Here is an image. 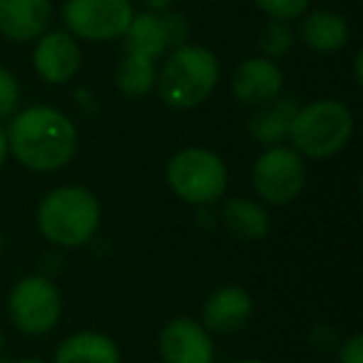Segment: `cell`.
<instances>
[{
	"mask_svg": "<svg viewBox=\"0 0 363 363\" xmlns=\"http://www.w3.org/2000/svg\"><path fill=\"white\" fill-rule=\"evenodd\" d=\"M172 3H174V0H142V6H145L147 11H152V13L169 11V8H172Z\"/></svg>",
	"mask_w": 363,
	"mask_h": 363,
	"instance_id": "d4e9b609",
	"label": "cell"
},
{
	"mask_svg": "<svg viewBox=\"0 0 363 363\" xmlns=\"http://www.w3.org/2000/svg\"><path fill=\"white\" fill-rule=\"evenodd\" d=\"M259 48H262L264 57H269V60H277V57L286 55L294 48V33L289 28V23L269 21L264 26L262 35H259Z\"/></svg>",
	"mask_w": 363,
	"mask_h": 363,
	"instance_id": "ffe728a7",
	"label": "cell"
},
{
	"mask_svg": "<svg viewBox=\"0 0 363 363\" xmlns=\"http://www.w3.org/2000/svg\"><path fill=\"white\" fill-rule=\"evenodd\" d=\"M102 209L97 197L85 187L67 184L43 197L38 204V232L55 247H85L100 227Z\"/></svg>",
	"mask_w": 363,
	"mask_h": 363,
	"instance_id": "7a4b0ae2",
	"label": "cell"
},
{
	"mask_svg": "<svg viewBox=\"0 0 363 363\" xmlns=\"http://www.w3.org/2000/svg\"><path fill=\"white\" fill-rule=\"evenodd\" d=\"M117 90L127 97H145L157 85V67L155 60L135 52H125L115 72Z\"/></svg>",
	"mask_w": 363,
	"mask_h": 363,
	"instance_id": "d6986e66",
	"label": "cell"
},
{
	"mask_svg": "<svg viewBox=\"0 0 363 363\" xmlns=\"http://www.w3.org/2000/svg\"><path fill=\"white\" fill-rule=\"evenodd\" d=\"M338 363H363V336L353 333L338 348Z\"/></svg>",
	"mask_w": 363,
	"mask_h": 363,
	"instance_id": "cb8c5ba5",
	"label": "cell"
},
{
	"mask_svg": "<svg viewBox=\"0 0 363 363\" xmlns=\"http://www.w3.org/2000/svg\"><path fill=\"white\" fill-rule=\"evenodd\" d=\"M125 50L135 52V55H145L150 60L164 55L169 48H167V35L164 26H162L160 13H140V16H132L130 26L125 30Z\"/></svg>",
	"mask_w": 363,
	"mask_h": 363,
	"instance_id": "ac0fdd59",
	"label": "cell"
},
{
	"mask_svg": "<svg viewBox=\"0 0 363 363\" xmlns=\"http://www.w3.org/2000/svg\"><path fill=\"white\" fill-rule=\"evenodd\" d=\"M55 363H122L120 348L105 333L82 331L57 346Z\"/></svg>",
	"mask_w": 363,
	"mask_h": 363,
	"instance_id": "9a60e30c",
	"label": "cell"
},
{
	"mask_svg": "<svg viewBox=\"0 0 363 363\" xmlns=\"http://www.w3.org/2000/svg\"><path fill=\"white\" fill-rule=\"evenodd\" d=\"M361 60H363V52H358V55H356V60H353V72H356V82H358V85H361V82H363Z\"/></svg>",
	"mask_w": 363,
	"mask_h": 363,
	"instance_id": "4316f807",
	"label": "cell"
},
{
	"mask_svg": "<svg viewBox=\"0 0 363 363\" xmlns=\"http://www.w3.org/2000/svg\"><path fill=\"white\" fill-rule=\"evenodd\" d=\"M13 363H45L40 358H21V361H13Z\"/></svg>",
	"mask_w": 363,
	"mask_h": 363,
	"instance_id": "83f0119b",
	"label": "cell"
},
{
	"mask_svg": "<svg viewBox=\"0 0 363 363\" xmlns=\"http://www.w3.org/2000/svg\"><path fill=\"white\" fill-rule=\"evenodd\" d=\"M8 160V140H6V130L0 127V167L6 164Z\"/></svg>",
	"mask_w": 363,
	"mask_h": 363,
	"instance_id": "484cf974",
	"label": "cell"
},
{
	"mask_svg": "<svg viewBox=\"0 0 363 363\" xmlns=\"http://www.w3.org/2000/svg\"><path fill=\"white\" fill-rule=\"evenodd\" d=\"M162 26H164V35H167V48L174 50V48L184 45L189 35V23L184 21V16L172 11H162Z\"/></svg>",
	"mask_w": 363,
	"mask_h": 363,
	"instance_id": "603a6c76",
	"label": "cell"
},
{
	"mask_svg": "<svg viewBox=\"0 0 363 363\" xmlns=\"http://www.w3.org/2000/svg\"><path fill=\"white\" fill-rule=\"evenodd\" d=\"M222 222L242 242H259L269 234V212L254 199H229L222 207Z\"/></svg>",
	"mask_w": 363,
	"mask_h": 363,
	"instance_id": "2e32d148",
	"label": "cell"
},
{
	"mask_svg": "<svg viewBox=\"0 0 363 363\" xmlns=\"http://www.w3.org/2000/svg\"><path fill=\"white\" fill-rule=\"evenodd\" d=\"M237 363H267V361H259V358H247V361H237Z\"/></svg>",
	"mask_w": 363,
	"mask_h": 363,
	"instance_id": "f1b7e54d",
	"label": "cell"
},
{
	"mask_svg": "<svg viewBox=\"0 0 363 363\" xmlns=\"http://www.w3.org/2000/svg\"><path fill=\"white\" fill-rule=\"evenodd\" d=\"M167 184L182 202L194 207H212L227 192V164L212 150L184 147L167 162Z\"/></svg>",
	"mask_w": 363,
	"mask_h": 363,
	"instance_id": "5b68a950",
	"label": "cell"
},
{
	"mask_svg": "<svg viewBox=\"0 0 363 363\" xmlns=\"http://www.w3.org/2000/svg\"><path fill=\"white\" fill-rule=\"evenodd\" d=\"M35 72L50 85H65L80 72L82 50L70 33L52 30L43 33L33 52Z\"/></svg>",
	"mask_w": 363,
	"mask_h": 363,
	"instance_id": "9c48e42d",
	"label": "cell"
},
{
	"mask_svg": "<svg viewBox=\"0 0 363 363\" xmlns=\"http://www.w3.org/2000/svg\"><path fill=\"white\" fill-rule=\"evenodd\" d=\"M254 313L252 294L242 286L214 289L202 306V326L214 333H237L249 323Z\"/></svg>",
	"mask_w": 363,
	"mask_h": 363,
	"instance_id": "7c38bea8",
	"label": "cell"
},
{
	"mask_svg": "<svg viewBox=\"0 0 363 363\" xmlns=\"http://www.w3.org/2000/svg\"><path fill=\"white\" fill-rule=\"evenodd\" d=\"M0 252H3V234H0Z\"/></svg>",
	"mask_w": 363,
	"mask_h": 363,
	"instance_id": "4dcf8cb0",
	"label": "cell"
},
{
	"mask_svg": "<svg viewBox=\"0 0 363 363\" xmlns=\"http://www.w3.org/2000/svg\"><path fill=\"white\" fill-rule=\"evenodd\" d=\"M160 356L164 363H212V336L194 318H174L160 333Z\"/></svg>",
	"mask_w": 363,
	"mask_h": 363,
	"instance_id": "30bf717a",
	"label": "cell"
},
{
	"mask_svg": "<svg viewBox=\"0 0 363 363\" xmlns=\"http://www.w3.org/2000/svg\"><path fill=\"white\" fill-rule=\"evenodd\" d=\"M252 184L264 204H291L306 187V162L294 147H267L254 162Z\"/></svg>",
	"mask_w": 363,
	"mask_h": 363,
	"instance_id": "8992f818",
	"label": "cell"
},
{
	"mask_svg": "<svg viewBox=\"0 0 363 363\" xmlns=\"http://www.w3.org/2000/svg\"><path fill=\"white\" fill-rule=\"evenodd\" d=\"M353 137V115L338 100H313L298 107L289 127L291 147L308 160L338 155Z\"/></svg>",
	"mask_w": 363,
	"mask_h": 363,
	"instance_id": "277c9868",
	"label": "cell"
},
{
	"mask_svg": "<svg viewBox=\"0 0 363 363\" xmlns=\"http://www.w3.org/2000/svg\"><path fill=\"white\" fill-rule=\"evenodd\" d=\"M219 82V60L202 45L174 48L157 72V92L172 110L199 107L214 92Z\"/></svg>",
	"mask_w": 363,
	"mask_h": 363,
	"instance_id": "3957f363",
	"label": "cell"
},
{
	"mask_svg": "<svg viewBox=\"0 0 363 363\" xmlns=\"http://www.w3.org/2000/svg\"><path fill=\"white\" fill-rule=\"evenodd\" d=\"M3 346H6V338H3V331H0V353H3Z\"/></svg>",
	"mask_w": 363,
	"mask_h": 363,
	"instance_id": "f546056e",
	"label": "cell"
},
{
	"mask_svg": "<svg viewBox=\"0 0 363 363\" xmlns=\"http://www.w3.org/2000/svg\"><path fill=\"white\" fill-rule=\"evenodd\" d=\"M284 87V72L269 57H249L232 75V92L242 105L262 107L277 100Z\"/></svg>",
	"mask_w": 363,
	"mask_h": 363,
	"instance_id": "8fae6325",
	"label": "cell"
},
{
	"mask_svg": "<svg viewBox=\"0 0 363 363\" xmlns=\"http://www.w3.org/2000/svg\"><path fill=\"white\" fill-rule=\"evenodd\" d=\"M132 16L130 0H67L62 6V21L70 35L87 43L122 38Z\"/></svg>",
	"mask_w": 363,
	"mask_h": 363,
	"instance_id": "ba28073f",
	"label": "cell"
},
{
	"mask_svg": "<svg viewBox=\"0 0 363 363\" xmlns=\"http://www.w3.org/2000/svg\"><path fill=\"white\" fill-rule=\"evenodd\" d=\"M8 152L33 172H57L75 157L77 127L50 105L18 110L6 132Z\"/></svg>",
	"mask_w": 363,
	"mask_h": 363,
	"instance_id": "6da1fadb",
	"label": "cell"
},
{
	"mask_svg": "<svg viewBox=\"0 0 363 363\" xmlns=\"http://www.w3.org/2000/svg\"><path fill=\"white\" fill-rule=\"evenodd\" d=\"M301 40L313 52H338L348 43V23L333 11L308 13L301 23Z\"/></svg>",
	"mask_w": 363,
	"mask_h": 363,
	"instance_id": "e0dca14e",
	"label": "cell"
},
{
	"mask_svg": "<svg viewBox=\"0 0 363 363\" xmlns=\"http://www.w3.org/2000/svg\"><path fill=\"white\" fill-rule=\"evenodd\" d=\"M298 110V102L294 97H281L262 105L249 120V135H252L254 142L264 147H274L281 145L289 137V127H291V120Z\"/></svg>",
	"mask_w": 363,
	"mask_h": 363,
	"instance_id": "5bb4252c",
	"label": "cell"
},
{
	"mask_svg": "<svg viewBox=\"0 0 363 363\" xmlns=\"http://www.w3.org/2000/svg\"><path fill=\"white\" fill-rule=\"evenodd\" d=\"M18 107H21V85L11 70L0 67V120L13 117Z\"/></svg>",
	"mask_w": 363,
	"mask_h": 363,
	"instance_id": "7402d4cb",
	"label": "cell"
},
{
	"mask_svg": "<svg viewBox=\"0 0 363 363\" xmlns=\"http://www.w3.org/2000/svg\"><path fill=\"white\" fill-rule=\"evenodd\" d=\"M254 6L267 13L272 21H296L306 13L308 0H254Z\"/></svg>",
	"mask_w": 363,
	"mask_h": 363,
	"instance_id": "44dd1931",
	"label": "cell"
},
{
	"mask_svg": "<svg viewBox=\"0 0 363 363\" xmlns=\"http://www.w3.org/2000/svg\"><path fill=\"white\" fill-rule=\"evenodd\" d=\"M50 0H0V33L13 43H28L48 30Z\"/></svg>",
	"mask_w": 363,
	"mask_h": 363,
	"instance_id": "4fadbf2b",
	"label": "cell"
},
{
	"mask_svg": "<svg viewBox=\"0 0 363 363\" xmlns=\"http://www.w3.org/2000/svg\"><path fill=\"white\" fill-rule=\"evenodd\" d=\"M8 313L18 331L28 336H45L60 323V289L45 277H26L8 294Z\"/></svg>",
	"mask_w": 363,
	"mask_h": 363,
	"instance_id": "52a82bcc",
	"label": "cell"
}]
</instances>
